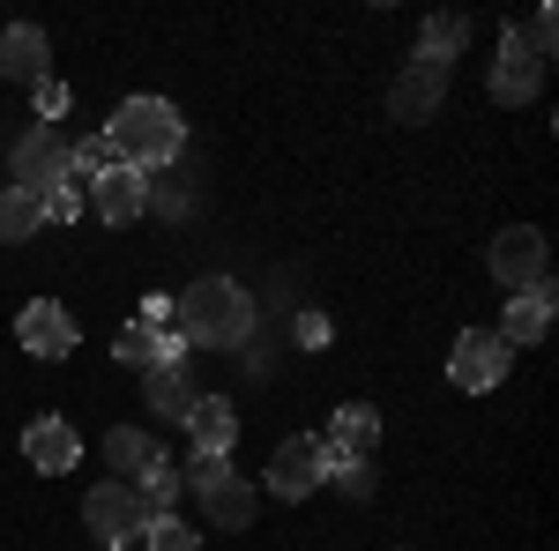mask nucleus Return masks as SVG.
<instances>
[{
  "mask_svg": "<svg viewBox=\"0 0 559 551\" xmlns=\"http://www.w3.org/2000/svg\"><path fill=\"white\" fill-rule=\"evenodd\" d=\"M336 484L344 500H373V463H336Z\"/></svg>",
  "mask_w": 559,
  "mask_h": 551,
  "instance_id": "obj_27",
  "label": "nucleus"
},
{
  "mask_svg": "<svg viewBox=\"0 0 559 551\" xmlns=\"http://www.w3.org/2000/svg\"><path fill=\"white\" fill-rule=\"evenodd\" d=\"M321 440H329L344 463H366V455H373V440H381V410H373V403H344L336 424H329Z\"/></svg>",
  "mask_w": 559,
  "mask_h": 551,
  "instance_id": "obj_16",
  "label": "nucleus"
},
{
  "mask_svg": "<svg viewBox=\"0 0 559 551\" xmlns=\"http://www.w3.org/2000/svg\"><path fill=\"white\" fill-rule=\"evenodd\" d=\"M179 484L202 500V514H210L216 529H247L254 522V507H261V492L231 469V455H194V463L179 469Z\"/></svg>",
  "mask_w": 559,
  "mask_h": 551,
  "instance_id": "obj_3",
  "label": "nucleus"
},
{
  "mask_svg": "<svg viewBox=\"0 0 559 551\" xmlns=\"http://www.w3.org/2000/svg\"><path fill=\"white\" fill-rule=\"evenodd\" d=\"M45 68H52V45H45V31H38V23H8V31H0V75L38 89Z\"/></svg>",
  "mask_w": 559,
  "mask_h": 551,
  "instance_id": "obj_13",
  "label": "nucleus"
},
{
  "mask_svg": "<svg viewBox=\"0 0 559 551\" xmlns=\"http://www.w3.org/2000/svg\"><path fill=\"white\" fill-rule=\"evenodd\" d=\"M179 492H187V484H179V469H173V463H150L142 477H134V500H142L150 514H173Z\"/></svg>",
  "mask_w": 559,
  "mask_h": 551,
  "instance_id": "obj_22",
  "label": "nucleus"
},
{
  "mask_svg": "<svg viewBox=\"0 0 559 551\" xmlns=\"http://www.w3.org/2000/svg\"><path fill=\"white\" fill-rule=\"evenodd\" d=\"M537 89H545V60H537V52L522 45V31L508 23V38H500V60H492V97H500V105H530Z\"/></svg>",
  "mask_w": 559,
  "mask_h": 551,
  "instance_id": "obj_9",
  "label": "nucleus"
},
{
  "mask_svg": "<svg viewBox=\"0 0 559 551\" xmlns=\"http://www.w3.org/2000/svg\"><path fill=\"white\" fill-rule=\"evenodd\" d=\"M112 358H128L134 373H157V328H150V321H128V328L112 336Z\"/></svg>",
  "mask_w": 559,
  "mask_h": 551,
  "instance_id": "obj_23",
  "label": "nucleus"
},
{
  "mask_svg": "<svg viewBox=\"0 0 559 551\" xmlns=\"http://www.w3.org/2000/svg\"><path fill=\"white\" fill-rule=\"evenodd\" d=\"M83 522L97 529V537H105V551H112V544H142V529H150V507L134 500V484H120V477H112V484H97V492L83 500Z\"/></svg>",
  "mask_w": 559,
  "mask_h": 551,
  "instance_id": "obj_8",
  "label": "nucleus"
},
{
  "mask_svg": "<svg viewBox=\"0 0 559 551\" xmlns=\"http://www.w3.org/2000/svg\"><path fill=\"white\" fill-rule=\"evenodd\" d=\"M440 97H448V68L411 60V68L395 75V89H388V112H395L403 128H418V120H432V112H440Z\"/></svg>",
  "mask_w": 559,
  "mask_h": 551,
  "instance_id": "obj_11",
  "label": "nucleus"
},
{
  "mask_svg": "<svg viewBox=\"0 0 559 551\" xmlns=\"http://www.w3.org/2000/svg\"><path fill=\"white\" fill-rule=\"evenodd\" d=\"M38 112H45V120H52V112H68V83H52V75H45V83H38Z\"/></svg>",
  "mask_w": 559,
  "mask_h": 551,
  "instance_id": "obj_29",
  "label": "nucleus"
},
{
  "mask_svg": "<svg viewBox=\"0 0 559 551\" xmlns=\"http://www.w3.org/2000/svg\"><path fill=\"white\" fill-rule=\"evenodd\" d=\"M545 328H552V284H545V291H515V298H508V321H500L492 336L508 343V350H522V343H537Z\"/></svg>",
  "mask_w": 559,
  "mask_h": 551,
  "instance_id": "obj_18",
  "label": "nucleus"
},
{
  "mask_svg": "<svg viewBox=\"0 0 559 551\" xmlns=\"http://www.w3.org/2000/svg\"><path fill=\"white\" fill-rule=\"evenodd\" d=\"M38 209L52 216V224H68V216H83L90 202H83V187H75V179H60V187H45V194H38Z\"/></svg>",
  "mask_w": 559,
  "mask_h": 551,
  "instance_id": "obj_25",
  "label": "nucleus"
},
{
  "mask_svg": "<svg viewBox=\"0 0 559 551\" xmlns=\"http://www.w3.org/2000/svg\"><path fill=\"white\" fill-rule=\"evenodd\" d=\"M142 551H202V537L173 522V514H150V529H142Z\"/></svg>",
  "mask_w": 559,
  "mask_h": 551,
  "instance_id": "obj_24",
  "label": "nucleus"
},
{
  "mask_svg": "<svg viewBox=\"0 0 559 551\" xmlns=\"http://www.w3.org/2000/svg\"><path fill=\"white\" fill-rule=\"evenodd\" d=\"M8 179H15L23 194L60 187V179H68V142L45 128V120H38V128H23V134H15V149H8Z\"/></svg>",
  "mask_w": 559,
  "mask_h": 551,
  "instance_id": "obj_7",
  "label": "nucleus"
},
{
  "mask_svg": "<svg viewBox=\"0 0 559 551\" xmlns=\"http://www.w3.org/2000/svg\"><path fill=\"white\" fill-rule=\"evenodd\" d=\"M187 432H194V455H231V440H239V410H231L224 395H202V403L187 410Z\"/></svg>",
  "mask_w": 559,
  "mask_h": 551,
  "instance_id": "obj_17",
  "label": "nucleus"
},
{
  "mask_svg": "<svg viewBox=\"0 0 559 551\" xmlns=\"http://www.w3.org/2000/svg\"><path fill=\"white\" fill-rule=\"evenodd\" d=\"M142 403H150V418H179L187 424V410L202 403V387H194L187 366H157V373H142Z\"/></svg>",
  "mask_w": 559,
  "mask_h": 551,
  "instance_id": "obj_15",
  "label": "nucleus"
},
{
  "mask_svg": "<svg viewBox=\"0 0 559 551\" xmlns=\"http://www.w3.org/2000/svg\"><path fill=\"white\" fill-rule=\"evenodd\" d=\"M292 336H299V350H329V321H321V313H299Z\"/></svg>",
  "mask_w": 559,
  "mask_h": 551,
  "instance_id": "obj_28",
  "label": "nucleus"
},
{
  "mask_svg": "<svg viewBox=\"0 0 559 551\" xmlns=\"http://www.w3.org/2000/svg\"><path fill=\"white\" fill-rule=\"evenodd\" d=\"M83 202L105 216V224H134V216L150 209V179L128 171V165H112V171H97V179L83 187Z\"/></svg>",
  "mask_w": 559,
  "mask_h": 551,
  "instance_id": "obj_10",
  "label": "nucleus"
},
{
  "mask_svg": "<svg viewBox=\"0 0 559 551\" xmlns=\"http://www.w3.org/2000/svg\"><path fill=\"white\" fill-rule=\"evenodd\" d=\"M336 463H344V455H336L321 432H299V440H284V447L269 455V492H276V500H306L313 484L336 477Z\"/></svg>",
  "mask_w": 559,
  "mask_h": 551,
  "instance_id": "obj_4",
  "label": "nucleus"
},
{
  "mask_svg": "<svg viewBox=\"0 0 559 551\" xmlns=\"http://www.w3.org/2000/svg\"><path fill=\"white\" fill-rule=\"evenodd\" d=\"M15 343H23L31 358H68V350H75V321H68V306L31 298V306H23V321H15Z\"/></svg>",
  "mask_w": 559,
  "mask_h": 551,
  "instance_id": "obj_12",
  "label": "nucleus"
},
{
  "mask_svg": "<svg viewBox=\"0 0 559 551\" xmlns=\"http://www.w3.org/2000/svg\"><path fill=\"white\" fill-rule=\"evenodd\" d=\"M23 455H31L45 477H68V469L83 463V440H75V424H68V418H31V432H23Z\"/></svg>",
  "mask_w": 559,
  "mask_h": 551,
  "instance_id": "obj_14",
  "label": "nucleus"
},
{
  "mask_svg": "<svg viewBox=\"0 0 559 551\" xmlns=\"http://www.w3.org/2000/svg\"><path fill=\"white\" fill-rule=\"evenodd\" d=\"M38 194H23V187H0V247H23V239H38Z\"/></svg>",
  "mask_w": 559,
  "mask_h": 551,
  "instance_id": "obj_21",
  "label": "nucleus"
},
{
  "mask_svg": "<svg viewBox=\"0 0 559 551\" xmlns=\"http://www.w3.org/2000/svg\"><path fill=\"white\" fill-rule=\"evenodd\" d=\"M463 45H471V23H463V15H448V8L426 15V31H418V60H426V68H448Z\"/></svg>",
  "mask_w": 559,
  "mask_h": 551,
  "instance_id": "obj_20",
  "label": "nucleus"
},
{
  "mask_svg": "<svg viewBox=\"0 0 559 551\" xmlns=\"http://www.w3.org/2000/svg\"><path fill=\"white\" fill-rule=\"evenodd\" d=\"M112 551H142V544H112Z\"/></svg>",
  "mask_w": 559,
  "mask_h": 551,
  "instance_id": "obj_30",
  "label": "nucleus"
},
{
  "mask_svg": "<svg viewBox=\"0 0 559 551\" xmlns=\"http://www.w3.org/2000/svg\"><path fill=\"white\" fill-rule=\"evenodd\" d=\"M492 276H500L508 291H545V284H552L545 231H537V224H508V231L492 239Z\"/></svg>",
  "mask_w": 559,
  "mask_h": 551,
  "instance_id": "obj_5",
  "label": "nucleus"
},
{
  "mask_svg": "<svg viewBox=\"0 0 559 551\" xmlns=\"http://www.w3.org/2000/svg\"><path fill=\"white\" fill-rule=\"evenodd\" d=\"M522 45H530L537 60H552V45H559V8H537V15L522 23Z\"/></svg>",
  "mask_w": 559,
  "mask_h": 551,
  "instance_id": "obj_26",
  "label": "nucleus"
},
{
  "mask_svg": "<svg viewBox=\"0 0 559 551\" xmlns=\"http://www.w3.org/2000/svg\"><path fill=\"white\" fill-rule=\"evenodd\" d=\"M508 366H515V350L492 336V328H463L455 350H448V381L463 387V395H485V387L508 381Z\"/></svg>",
  "mask_w": 559,
  "mask_h": 551,
  "instance_id": "obj_6",
  "label": "nucleus"
},
{
  "mask_svg": "<svg viewBox=\"0 0 559 551\" xmlns=\"http://www.w3.org/2000/svg\"><path fill=\"white\" fill-rule=\"evenodd\" d=\"M173 321H179V343H194V350H239L254 336V298L231 276H202L194 291L173 298Z\"/></svg>",
  "mask_w": 559,
  "mask_h": 551,
  "instance_id": "obj_2",
  "label": "nucleus"
},
{
  "mask_svg": "<svg viewBox=\"0 0 559 551\" xmlns=\"http://www.w3.org/2000/svg\"><path fill=\"white\" fill-rule=\"evenodd\" d=\"M105 463L120 484H134L150 463H165V447H157V432H142V424H120V432H105Z\"/></svg>",
  "mask_w": 559,
  "mask_h": 551,
  "instance_id": "obj_19",
  "label": "nucleus"
},
{
  "mask_svg": "<svg viewBox=\"0 0 559 551\" xmlns=\"http://www.w3.org/2000/svg\"><path fill=\"white\" fill-rule=\"evenodd\" d=\"M105 142H112V165L157 179V171L187 149V120H179V105H165V97H128V105L112 112Z\"/></svg>",
  "mask_w": 559,
  "mask_h": 551,
  "instance_id": "obj_1",
  "label": "nucleus"
}]
</instances>
